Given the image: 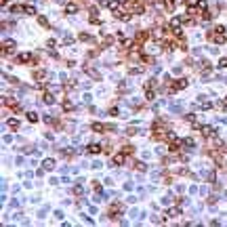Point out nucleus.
<instances>
[{"label":"nucleus","mask_w":227,"mask_h":227,"mask_svg":"<svg viewBox=\"0 0 227 227\" xmlns=\"http://www.w3.org/2000/svg\"><path fill=\"white\" fill-rule=\"evenodd\" d=\"M86 151H89L91 156H97V154H101V151H103V147H101L99 143H91V145L86 147Z\"/></svg>","instance_id":"obj_8"},{"label":"nucleus","mask_w":227,"mask_h":227,"mask_svg":"<svg viewBox=\"0 0 227 227\" xmlns=\"http://www.w3.org/2000/svg\"><path fill=\"white\" fill-rule=\"evenodd\" d=\"M166 215H168V217H179V215H181V210H179V208H170Z\"/></svg>","instance_id":"obj_22"},{"label":"nucleus","mask_w":227,"mask_h":227,"mask_svg":"<svg viewBox=\"0 0 227 227\" xmlns=\"http://www.w3.org/2000/svg\"><path fill=\"white\" fill-rule=\"evenodd\" d=\"M187 86V80L185 78H179V80H173V84L166 89V92H177V91H183Z\"/></svg>","instance_id":"obj_2"},{"label":"nucleus","mask_w":227,"mask_h":227,"mask_svg":"<svg viewBox=\"0 0 227 227\" xmlns=\"http://www.w3.org/2000/svg\"><path fill=\"white\" fill-rule=\"evenodd\" d=\"M198 8H200V11L204 13V11L208 8V2H206V0H198Z\"/></svg>","instance_id":"obj_18"},{"label":"nucleus","mask_w":227,"mask_h":227,"mask_svg":"<svg viewBox=\"0 0 227 227\" xmlns=\"http://www.w3.org/2000/svg\"><path fill=\"white\" fill-rule=\"evenodd\" d=\"M122 210H124V204H120V202H114V204L107 208V215H109V219H118V217L122 215Z\"/></svg>","instance_id":"obj_1"},{"label":"nucleus","mask_w":227,"mask_h":227,"mask_svg":"<svg viewBox=\"0 0 227 227\" xmlns=\"http://www.w3.org/2000/svg\"><path fill=\"white\" fill-rule=\"evenodd\" d=\"M0 2H2V6H6V4H8V0H0Z\"/></svg>","instance_id":"obj_34"},{"label":"nucleus","mask_w":227,"mask_h":227,"mask_svg":"<svg viewBox=\"0 0 227 227\" xmlns=\"http://www.w3.org/2000/svg\"><path fill=\"white\" fill-rule=\"evenodd\" d=\"M11 13H25V6L23 4H13L11 6Z\"/></svg>","instance_id":"obj_13"},{"label":"nucleus","mask_w":227,"mask_h":227,"mask_svg":"<svg viewBox=\"0 0 227 227\" xmlns=\"http://www.w3.org/2000/svg\"><path fill=\"white\" fill-rule=\"evenodd\" d=\"M42 166H44L46 170H53V168H55V160H53V158H46L44 162H42Z\"/></svg>","instance_id":"obj_11"},{"label":"nucleus","mask_w":227,"mask_h":227,"mask_svg":"<svg viewBox=\"0 0 227 227\" xmlns=\"http://www.w3.org/2000/svg\"><path fill=\"white\" fill-rule=\"evenodd\" d=\"M38 23H40V25H42V28H48V25H50V23H48V19H46V17H38Z\"/></svg>","instance_id":"obj_23"},{"label":"nucleus","mask_w":227,"mask_h":227,"mask_svg":"<svg viewBox=\"0 0 227 227\" xmlns=\"http://www.w3.org/2000/svg\"><path fill=\"white\" fill-rule=\"evenodd\" d=\"M8 128H11V131H17V128H19V122H17L15 118H13V120H8Z\"/></svg>","instance_id":"obj_17"},{"label":"nucleus","mask_w":227,"mask_h":227,"mask_svg":"<svg viewBox=\"0 0 227 227\" xmlns=\"http://www.w3.org/2000/svg\"><path fill=\"white\" fill-rule=\"evenodd\" d=\"M42 101H44L46 105H53V103H55V97H53L50 92H44V95H42Z\"/></svg>","instance_id":"obj_12"},{"label":"nucleus","mask_w":227,"mask_h":227,"mask_svg":"<svg viewBox=\"0 0 227 227\" xmlns=\"http://www.w3.org/2000/svg\"><path fill=\"white\" fill-rule=\"evenodd\" d=\"M25 15H36V8L32 4H25Z\"/></svg>","instance_id":"obj_20"},{"label":"nucleus","mask_w":227,"mask_h":227,"mask_svg":"<svg viewBox=\"0 0 227 227\" xmlns=\"http://www.w3.org/2000/svg\"><path fill=\"white\" fill-rule=\"evenodd\" d=\"M200 107H202V109H210L212 103H210V101H204V103H200Z\"/></svg>","instance_id":"obj_25"},{"label":"nucleus","mask_w":227,"mask_h":227,"mask_svg":"<svg viewBox=\"0 0 227 227\" xmlns=\"http://www.w3.org/2000/svg\"><path fill=\"white\" fill-rule=\"evenodd\" d=\"M28 120H30V122H38V114L30 112V114H28Z\"/></svg>","instance_id":"obj_24"},{"label":"nucleus","mask_w":227,"mask_h":227,"mask_svg":"<svg viewBox=\"0 0 227 227\" xmlns=\"http://www.w3.org/2000/svg\"><path fill=\"white\" fill-rule=\"evenodd\" d=\"M149 38H151V34H149V32H137V34H135V42H137V44H143V42H147Z\"/></svg>","instance_id":"obj_5"},{"label":"nucleus","mask_w":227,"mask_h":227,"mask_svg":"<svg viewBox=\"0 0 227 227\" xmlns=\"http://www.w3.org/2000/svg\"><path fill=\"white\" fill-rule=\"evenodd\" d=\"M74 193H78V196H80V193H82V185H76V187H74Z\"/></svg>","instance_id":"obj_30"},{"label":"nucleus","mask_w":227,"mask_h":227,"mask_svg":"<svg viewBox=\"0 0 227 227\" xmlns=\"http://www.w3.org/2000/svg\"><path fill=\"white\" fill-rule=\"evenodd\" d=\"M126 156H128V154H126L124 149H122L120 154H114V156H112V164H116V166H122V164L126 162Z\"/></svg>","instance_id":"obj_3"},{"label":"nucleus","mask_w":227,"mask_h":227,"mask_svg":"<svg viewBox=\"0 0 227 227\" xmlns=\"http://www.w3.org/2000/svg\"><path fill=\"white\" fill-rule=\"evenodd\" d=\"M109 114L112 116H118V107H109Z\"/></svg>","instance_id":"obj_32"},{"label":"nucleus","mask_w":227,"mask_h":227,"mask_svg":"<svg viewBox=\"0 0 227 227\" xmlns=\"http://www.w3.org/2000/svg\"><path fill=\"white\" fill-rule=\"evenodd\" d=\"M103 151H105V154H112V143H105V145H103Z\"/></svg>","instance_id":"obj_27"},{"label":"nucleus","mask_w":227,"mask_h":227,"mask_svg":"<svg viewBox=\"0 0 227 227\" xmlns=\"http://www.w3.org/2000/svg\"><path fill=\"white\" fill-rule=\"evenodd\" d=\"M145 168H147V166H145L143 162H139V164H137V170H145Z\"/></svg>","instance_id":"obj_33"},{"label":"nucleus","mask_w":227,"mask_h":227,"mask_svg":"<svg viewBox=\"0 0 227 227\" xmlns=\"http://www.w3.org/2000/svg\"><path fill=\"white\" fill-rule=\"evenodd\" d=\"M76 11H78V4H76V2H70V4L65 6V15H74Z\"/></svg>","instance_id":"obj_9"},{"label":"nucleus","mask_w":227,"mask_h":227,"mask_svg":"<svg viewBox=\"0 0 227 227\" xmlns=\"http://www.w3.org/2000/svg\"><path fill=\"white\" fill-rule=\"evenodd\" d=\"M63 109H65V112H72V109H74V103H72V101H63Z\"/></svg>","instance_id":"obj_21"},{"label":"nucleus","mask_w":227,"mask_h":227,"mask_svg":"<svg viewBox=\"0 0 227 227\" xmlns=\"http://www.w3.org/2000/svg\"><path fill=\"white\" fill-rule=\"evenodd\" d=\"M78 40H82V42H92V36H89V34H80Z\"/></svg>","instance_id":"obj_19"},{"label":"nucleus","mask_w":227,"mask_h":227,"mask_svg":"<svg viewBox=\"0 0 227 227\" xmlns=\"http://www.w3.org/2000/svg\"><path fill=\"white\" fill-rule=\"evenodd\" d=\"M225 101H227V97H225Z\"/></svg>","instance_id":"obj_35"},{"label":"nucleus","mask_w":227,"mask_h":227,"mask_svg":"<svg viewBox=\"0 0 227 227\" xmlns=\"http://www.w3.org/2000/svg\"><path fill=\"white\" fill-rule=\"evenodd\" d=\"M187 6H193V4H198V0H183Z\"/></svg>","instance_id":"obj_31"},{"label":"nucleus","mask_w":227,"mask_h":227,"mask_svg":"<svg viewBox=\"0 0 227 227\" xmlns=\"http://www.w3.org/2000/svg\"><path fill=\"white\" fill-rule=\"evenodd\" d=\"M2 46H4V50H2V55H4V57H6L8 53H11V55L15 53V42H13V40H6Z\"/></svg>","instance_id":"obj_7"},{"label":"nucleus","mask_w":227,"mask_h":227,"mask_svg":"<svg viewBox=\"0 0 227 227\" xmlns=\"http://www.w3.org/2000/svg\"><path fill=\"white\" fill-rule=\"evenodd\" d=\"M86 70V74L91 76V78H95V80H101V74L97 72V70H92V67H84Z\"/></svg>","instance_id":"obj_10"},{"label":"nucleus","mask_w":227,"mask_h":227,"mask_svg":"<svg viewBox=\"0 0 227 227\" xmlns=\"http://www.w3.org/2000/svg\"><path fill=\"white\" fill-rule=\"evenodd\" d=\"M200 133H202L204 137H208V139H210V137H215V133H217V131H215L210 124H204V126H200Z\"/></svg>","instance_id":"obj_6"},{"label":"nucleus","mask_w":227,"mask_h":227,"mask_svg":"<svg viewBox=\"0 0 227 227\" xmlns=\"http://www.w3.org/2000/svg\"><path fill=\"white\" fill-rule=\"evenodd\" d=\"M44 72H42V70H36V72H34V80H38V82H40V80H44Z\"/></svg>","instance_id":"obj_16"},{"label":"nucleus","mask_w":227,"mask_h":227,"mask_svg":"<svg viewBox=\"0 0 227 227\" xmlns=\"http://www.w3.org/2000/svg\"><path fill=\"white\" fill-rule=\"evenodd\" d=\"M128 74H133V76L141 74V67H131V70H128Z\"/></svg>","instance_id":"obj_26"},{"label":"nucleus","mask_w":227,"mask_h":227,"mask_svg":"<svg viewBox=\"0 0 227 227\" xmlns=\"http://www.w3.org/2000/svg\"><path fill=\"white\" fill-rule=\"evenodd\" d=\"M181 143H183V147H193V145H196V141H193V137H187V139H183Z\"/></svg>","instance_id":"obj_15"},{"label":"nucleus","mask_w":227,"mask_h":227,"mask_svg":"<svg viewBox=\"0 0 227 227\" xmlns=\"http://www.w3.org/2000/svg\"><path fill=\"white\" fill-rule=\"evenodd\" d=\"M164 8H166L168 13H173V11H175V0H164Z\"/></svg>","instance_id":"obj_14"},{"label":"nucleus","mask_w":227,"mask_h":227,"mask_svg":"<svg viewBox=\"0 0 227 227\" xmlns=\"http://www.w3.org/2000/svg\"><path fill=\"white\" fill-rule=\"evenodd\" d=\"M92 189H95V191H101V183H99V181H92Z\"/></svg>","instance_id":"obj_28"},{"label":"nucleus","mask_w":227,"mask_h":227,"mask_svg":"<svg viewBox=\"0 0 227 227\" xmlns=\"http://www.w3.org/2000/svg\"><path fill=\"white\" fill-rule=\"evenodd\" d=\"M219 67H227V57H223V59L219 61Z\"/></svg>","instance_id":"obj_29"},{"label":"nucleus","mask_w":227,"mask_h":227,"mask_svg":"<svg viewBox=\"0 0 227 227\" xmlns=\"http://www.w3.org/2000/svg\"><path fill=\"white\" fill-rule=\"evenodd\" d=\"M17 63H38V57H32L30 53H21L17 57Z\"/></svg>","instance_id":"obj_4"}]
</instances>
